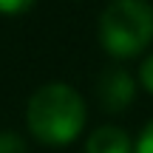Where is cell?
<instances>
[{
	"mask_svg": "<svg viewBox=\"0 0 153 153\" xmlns=\"http://www.w3.org/2000/svg\"><path fill=\"white\" fill-rule=\"evenodd\" d=\"M99 43L116 60H131L153 43V6L148 0H111L99 14Z\"/></svg>",
	"mask_w": 153,
	"mask_h": 153,
	"instance_id": "2",
	"label": "cell"
},
{
	"mask_svg": "<svg viewBox=\"0 0 153 153\" xmlns=\"http://www.w3.org/2000/svg\"><path fill=\"white\" fill-rule=\"evenodd\" d=\"M133 153H153V119L139 131V139L133 142Z\"/></svg>",
	"mask_w": 153,
	"mask_h": 153,
	"instance_id": "7",
	"label": "cell"
},
{
	"mask_svg": "<svg viewBox=\"0 0 153 153\" xmlns=\"http://www.w3.org/2000/svg\"><path fill=\"white\" fill-rule=\"evenodd\" d=\"M85 153H133V142L122 128L102 125L88 136Z\"/></svg>",
	"mask_w": 153,
	"mask_h": 153,
	"instance_id": "4",
	"label": "cell"
},
{
	"mask_svg": "<svg viewBox=\"0 0 153 153\" xmlns=\"http://www.w3.org/2000/svg\"><path fill=\"white\" fill-rule=\"evenodd\" d=\"M37 6V0H0V14L6 17H17V14H26Z\"/></svg>",
	"mask_w": 153,
	"mask_h": 153,
	"instance_id": "6",
	"label": "cell"
},
{
	"mask_svg": "<svg viewBox=\"0 0 153 153\" xmlns=\"http://www.w3.org/2000/svg\"><path fill=\"white\" fill-rule=\"evenodd\" d=\"M88 119L85 99L65 82H45L28 97L26 125L28 133L45 148H68L82 133Z\"/></svg>",
	"mask_w": 153,
	"mask_h": 153,
	"instance_id": "1",
	"label": "cell"
},
{
	"mask_svg": "<svg viewBox=\"0 0 153 153\" xmlns=\"http://www.w3.org/2000/svg\"><path fill=\"white\" fill-rule=\"evenodd\" d=\"M0 153H28L26 139L14 131H0Z\"/></svg>",
	"mask_w": 153,
	"mask_h": 153,
	"instance_id": "5",
	"label": "cell"
},
{
	"mask_svg": "<svg viewBox=\"0 0 153 153\" xmlns=\"http://www.w3.org/2000/svg\"><path fill=\"white\" fill-rule=\"evenodd\" d=\"M139 85L148 94H153V51L142 60V65H139Z\"/></svg>",
	"mask_w": 153,
	"mask_h": 153,
	"instance_id": "8",
	"label": "cell"
},
{
	"mask_svg": "<svg viewBox=\"0 0 153 153\" xmlns=\"http://www.w3.org/2000/svg\"><path fill=\"white\" fill-rule=\"evenodd\" d=\"M97 99L108 114H119L136 99V79L125 68H108L97 79Z\"/></svg>",
	"mask_w": 153,
	"mask_h": 153,
	"instance_id": "3",
	"label": "cell"
}]
</instances>
